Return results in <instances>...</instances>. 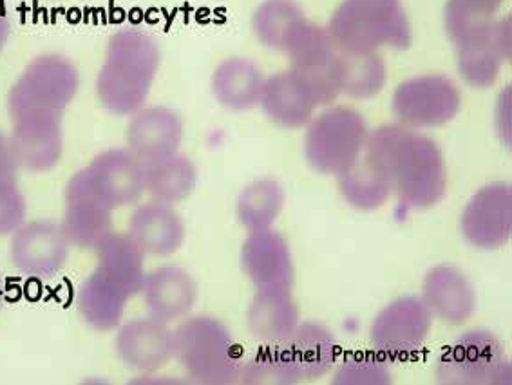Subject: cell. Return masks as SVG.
<instances>
[{"mask_svg":"<svg viewBox=\"0 0 512 385\" xmlns=\"http://www.w3.org/2000/svg\"><path fill=\"white\" fill-rule=\"evenodd\" d=\"M460 234L476 250L493 252L509 245L512 237V187L489 183L465 205Z\"/></svg>","mask_w":512,"mask_h":385,"instance_id":"4fadbf2b","label":"cell"},{"mask_svg":"<svg viewBox=\"0 0 512 385\" xmlns=\"http://www.w3.org/2000/svg\"><path fill=\"white\" fill-rule=\"evenodd\" d=\"M333 82L339 94L355 100H368L384 89L388 66L380 53H337L333 58Z\"/></svg>","mask_w":512,"mask_h":385,"instance_id":"4316f807","label":"cell"},{"mask_svg":"<svg viewBox=\"0 0 512 385\" xmlns=\"http://www.w3.org/2000/svg\"><path fill=\"white\" fill-rule=\"evenodd\" d=\"M160 66L162 49L149 31H114L107 42L104 64L96 75L98 102L113 116H133L147 105Z\"/></svg>","mask_w":512,"mask_h":385,"instance_id":"7a4b0ae2","label":"cell"},{"mask_svg":"<svg viewBox=\"0 0 512 385\" xmlns=\"http://www.w3.org/2000/svg\"><path fill=\"white\" fill-rule=\"evenodd\" d=\"M76 176L113 210L133 207L145 194V163L127 147L100 152Z\"/></svg>","mask_w":512,"mask_h":385,"instance_id":"7c38bea8","label":"cell"},{"mask_svg":"<svg viewBox=\"0 0 512 385\" xmlns=\"http://www.w3.org/2000/svg\"><path fill=\"white\" fill-rule=\"evenodd\" d=\"M391 362L379 353H351L333 367L335 385H389L393 382Z\"/></svg>","mask_w":512,"mask_h":385,"instance_id":"d590c367","label":"cell"},{"mask_svg":"<svg viewBox=\"0 0 512 385\" xmlns=\"http://www.w3.org/2000/svg\"><path fill=\"white\" fill-rule=\"evenodd\" d=\"M326 29L341 53L402 51L413 40L402 0H342Z\"/></svg>","mask_w":512,"mask_h":385,"instance_id":"3957f363","label":"cell"},{"mask_svg":"<svg viewBox=\"0 0 512 385\" xmlns=\"http://www.w3.org/2000/svg\"><path fill=\"white\" fill-rule=\"evenodd\" d=\"M26 221L28 203L19 185H0V237H11Z\"/></svg>","mask_w":512,"mask_h":385,"instance_id":"8d00e7d4","label":"cell"},{"mask_svg":"<svg viewBox=\"0 0 512 385\" xmlns=\"http://www.w3.org/2000/svg\"><path fill=\"white\" fill-rule=\"evenodd\" d=\"M511 17L496 20L487 37L456 49V66L464 82L475 89L496 84L503 64L511 60Z\"/></svg>","mask_w":512,"mask_h":385,"instance_id":"7402d4cb","label":"cell"},{"mask_svg":"<svg viewBox=\"0 0 512 385\" xmlns=\"http://www.w3.org/2000/svg\"><path fill=\"white\" fill-rule=\"evenodd\" d=\"M143 306L152 319L165 324L187 319L198 301V282L185 268L165 264L145 275Z\"/></svg>","mask_w":512,"mask_h":385,"instance_id":"ffe728a7","label":"cell"},{"mask_svg":"<svg viewBox=\"0 0 512 385\" xmlns=\"http://www.w3.org/2000/svg\"><path fill=\"white\" fill-rule=\"evenodd\" d=\"M131 299L134 295L124 284L95 268L76 292V310L89 328L107 333L122 324Z\"/></svg>","mask_w":512,"mask_h":385,"instance_id":"603a6c76","label":"cell"},{"mask_svg":"<svg viewBox=\"0 0 512 385\" xmlns=\"http://www.w3.org/2000/svg\"><path fill=\"white\" fill-rule=\"evenodd\" d=\"M422 301L433 319L449 326H462L475 315L478 308L473 282L453 264H437L422 281Z\"/></svg>","mask_w":512,"mask_h":385,"instance_id":"e0dca14e","label":"cell"},{"mask_svg":"<svg viewBox=\"0 0 512 385\" xmlns=\"http://www.w3.org/2000/svg\"><path fill=\"white\" fill-rule=\"evenodd\" d=\"M303 17L301 8L290 0H266L252 17V29L263 46L281 51L288 31Z\"/></svg>","mask_w":512,"mask_h":385,"instance_id":"e575fe53","label":"cell"},{"mask_svg":"<svg viewBox=\"0 0 512 385\" xmlns=\"http://www.w3.org/2000/svg\"><path fill=\"white\" fill-rule=\"evenodd\" d=\"M238 384L294 385L303 384L297 373L286 342L261 344L252 355L243 357Z\"/></svg>","mask_w":512,"mask_h":385,"instance_id":"836d02e7","label":"cell"},{"mask_svg":"<svg viewBox=\"0 0 512 385\" xmlns=\"http://www.w3.org/2000/svg\"><path fill=\"white\" fill-rule=\"evenodd\" d=\"M96 257V270L113 277L124 284L134 297L142 292L145 281V255L133 239L122 232H109L93 248Z\"/></svg>","mask_w":512,"mask_h":385,"instance_id":"f1b7e54d","label":"cell"},{"mask_svg":"<svg viewBox=\"0 0 512 385\" xmlns=\"http://www.w3.org/2000/svg\"><path fill=\"white\" fill-rule=\"evenodd\" d=\"M241 270L256 290H292L294 254L286 237L274 228L247 235L239 254Z\"/></svg>","mask_w":512,"mask_h":385,"instance_id":"9a60e30c","label":"cell"},{"mask_svg":"<svg viewBox=\"0 0 512 385\" xmlns=\"http://www.w3.org/2000/svg\"><path fill=\"white\" fill-rule=\"evenodd\" d=\"M176 333V360L192 382L238 384L243 351L230 329L212 315L181 320Z\"/></svg>","mask_w":512,"mask_h":385,"instance_id":"277c9868","label":"cell"},{"mask_svg":"<svg viewBox=\"0 0 512 385\" xmlns=\"http://www.w3.org/2000/svg\"><path fill=\"white\" fill-rule=\"evenodd\" d=\"M71 248L57 221H26L11 235L10 261L24 277L49 281L64 270Z\"/></svg>","mask_w":512,"mask_h":385,"instance_id":"8fae6325","label":"cell"},{"mask_svg":"<svg viewBox=\"0 0 512 385\" xmlns=\"http://www.w3.org/2000/svg\"><path fill=\"white\" fill-rule=\"evenodd\" d=\"M19 165L11 151L10 138L0 132V185L17 183Z\"/></svg>","mask_w":512,"mask_h":385,"instance_id":"74e56055","label":"cell"},{"mask_svg":"<svg viewBox=\"0 0 512 385\" xmlns=\"http://www.w3.org/2000/svg\"><path fill=\"white\" fill-rule=\"evenodd\" d=\"M330 67L319 73H303L290 67L266 78L259 102L266 118L283 129H304L317 109L332 105L341 96Z\"/></svg>","mask_w":512,"mask_h":385,"instance_id":"52a82bcc","label":"cell"},{"mask_svg":"<svg viewBox=\"0 0 512 385\" xmlns=\"http://www.w3.org/2000/svg\"><path fill=\"white\" fill-rule=\"evenodd\" d=\"M114 210L73 174L64 192V216L60 226L69 243L78 250H93L105 235L113 232Z\"/></svg>","mask_w":512,"mask_h":385,"instance_id":"d6986e66","label":"cell"},{"mask_svg":"<svg viewBox=\"0 0 512 385\" xmlns=\"http://www.w3.org/2000/svg\"><path fill=\"white\" fill-rule=\"evenodd\" d=\"M2 306H4V293H2V286H0V310H2Z\"/></svg>","mask_w":512,"mask_h":385,"instance_id":"ab89813d","label":"cell"},{"mask_svg":"<svg viewBox=\"0 0 512 385\" xmlns=\"http://www.w3.org/2000/svg\"><path fill=\"white\" fill-rule=\"evenodd\" d=\"M503 0H447L444 26L456 49L487 37L496 22Z\"/></svg>","mask_w":512,"mask_h":385,"instance_id":"1f68e13d","label":"cell"},{"mask_svg":"<svg viewBox=\"0 0 512 385\" xmlns=\"http://www.w3.org/2000/svg\"><path fill=\"white\" fill-rule=\"evenodd\" d=\"M301 382L319 380L332 371L339 360V344L330 328L317 320H301L286 340Z\"/></svg>","mask_w":512,"mask_h":385,"instance_id":"d4e9b609","label":"cell"},{"mask_svg":"<svg viewBox=\"0 0 512 385\" xmlns=\"http://www.w3.org/2000/svg\"><path fill=\"white\" fill-rule=\"evenodd\" d=\"M78 91L80 73L71 58L60 53L38 55L11 85L6 98L11 122L26 116L62 118Z\"/></svg>","mask_w":512,"mask_h":385,"instance_id":"5b68a950","label":"cell"},{"mask_svg":"<svg viewBox=\"0 0 512 385\" xmlns=\"http://www.w3.org/2000/svg\"><path fill=\"white\" fill-rule=\"evenodd\" d=\"M127 235L145 257H169L180 252L187 237V228L176 208L151 199L134 208Z\"/></svg>","mask_w":512,"mask_h":385,"instance_id":"44dd1931","label":"cell"},{"mask_svg":"<svg viewBox=\"0 0 512 385\" xmlns=\"http://www.w3.org/2000/svg\"><path fill=\"white\" fill-rule=\"evenodd\" d=\"M433 315L420 295H402L389 302L371 322V348L388 362L415 357L433 328Z\"/></svg>","mask_w":512,"mask_h":385,"instance_id":"9c48e42d","label":"cell"},{"mask_svg":"<svg viewBox=\"0 0 512 385\" xmlns=\"http://www.w3.org/2000/svg\"><path fill=\"white\" fill-rule=\"evenodd\" d=\"M511 362L500 339L485 329H473L451 342L438 357L435 378L446 385L511 384Z\"/></svg>","mask_w":512,"mask_h":385,"instance_id":"ba28073f","label":"cell"},{"mask_svg":"<svg viewBox=\"0 0 512 385\" xmlns=\"http://www.w3.org/2000/svg\"><path fill=\"white\" fill-rule=\"evenodd\" d=\"M114 351L125 367L152 375L176 358V333L169 324L149 315L122 322L116 331Z\"/></svg>","mask_w":512,"mask_h":385,"instance_id":"5bb4252c","label":"cell"},{"mask_svg":"<svg viewBox=\"0 0 512 385\" xmlns=\"http://www.w3.org/2000/svg\"><path fill=\"white\" fill-rule=\"evenodd\" d=\"M125 129L127 149L143 163L160 160L180 151L183 120L165 105H145L136 111Z\"/></svg>","mask_w":512,"mask_h":385,"instance_id":"ac0fdd59","label":"cell"},{"mask_svg":"<svg viewBox=\"0 0 512 385\" xmlns=\"http://www.w3.org/2000/svg\"><path fill=\"white\" fill-rule=\"evenodd\" d=\"M263 71L247 58H228L212 75V94L221 107L234 113L252 111L261 102Z\"/></svg>","mask_w":512,"mask_h":385,"instance_id":"484cf974","label":"cell"},{"mask_svg":"<svg viewBox=\"0 0 512 385\" xmlns=\"http://www.w3.org/2000/svg\"><path fill=\"white\" fill-rule=\"evenodd\" d=\"M281 51L290 60V67L303 73L326 71L339 53L328 29L313 24L306 17L290 28Z\"/></svg>","mask_w":512,"mask_h":385,"instance_id":"f546056e","label":"cell"},{"mask_svg":"<svg viewBox=\"0 0 512 385\" xmlns=\"http://www.w3.org/2000/svg\"><path fill=\"white\" fill-rule=\"evenodd\" d=\"M10 145L20 170L46 174L64 154V129L58 116H26L13 120Z\"/></svg>","mask_w":512,"mask_h":385,"instance_id":"2e32d148","label":"cell"},{"mask_svg":"<svg viewBox=\"0 0 512 385\" xmlns=\"http://www.w3.org/2000/svg\"><path fill=\"white\" fill-rule=\"evenodd\" d=\"M362 156L388 174L404 207L427 210L446 196V158L426 134L399 122L382 125L368 134Z\"/></svg>","mask_w":512,"mask_h":385,"instance_id":"6da1fadb","label":"cell"},{"mask_svg":"<svg viewBox=\"0 0 512 385\" xmlns=\"http://www.w3.org/2000/svg\"><path fill=\"white\" fill-rule=\"evenodd\" d=\"M462 107L458 85L444 75L408 78L395 89L391 111L409 129H435L453 122Z\"/></svg>","mask_w":512,"mask_h":385,"instance_id":"30bf717a","label":"cell"},{"mask_svg":"<svg viewBox=\"0 0 512 385\" xmlns=\"http://www.w3.org/2000/svg\"><path fill=\"white\" fill-rule=\"evenodd\" d=\"M196 183L198 169L194 161L180 151L145 163V194H149L152 201L174 207L189 198Z\"/></svg>","mask_w":512,"mask_h":385,"instance_id":"83f0119b","label":"cell"},{"mask_svg":"<svg viewBox=\"0 0 512 385\" xmlns=\"http://www.w3.org/2000/svg\"><path fill=\"white\" fill-rule=\"evenodd\" d=\"M337 179L342 199L361 212L379 210L393 196V185L388 174L364 156L339 174Z\"/></svg>","mask_w":512,"mask_h":385,"instance_id":"4dcf8cb0","label":"cell"},{"mask_svg":"<svg viewBox=\"0 0 512 385\" xmlns=\"http://www.w3.org/2000/svg\"><path fill=\"white\" fill-rule=\"evenodd\" d=\"M285 188L272 178H261L248 183L236 201L239 225L252 232H261L274 226L285 208Z\"/></svg>","mask_w":512,"mask_h":385,"instance_id":"d6a6232c","label":"cell"},{"mask_svg":"<svg viewBox=\"0 0 512 385\" xmlns=\"http://www.w3.org/2000/svg\"><path fill=\"white\" fill-rule=\"evenodd\" d=\"M10 33V19H8V15H6L4 11L0 10V55H2L4 49H6V44H8V40H10Z\"/></svg>","mask_w":512,"mask_h":385,"instance_id":"f35d334b","label":"cell"},{"mask_svg":"<svg viewBox=\"0 0 512 385\" xmlns=\"http://www.w3.org/2000/svg\"><path fill=\"white\" fill-rule=\"evenodd\" d=\"M301 324L292 290H256L247 310V328L259 344H283Z\"/></svg>","mask_w":512,"mask_h":385,"instance_id":"cb8c5ba5","label":"cell"},{"mask_svg":"<svg viewBox=\"0 0 512 385\" xmlns=\"http://www.w3.org/2000/svg\"><path fill=\"white\" fill-rule=\"evenodd\" d=\"M368 123L348 105H328L304 132V158L315 172L339 176L359 160L368 140Z\"/></svg>","mask_w":512,"mask_h":385,"instance_id":"8992f818","label":"cell"}]
</instances>
